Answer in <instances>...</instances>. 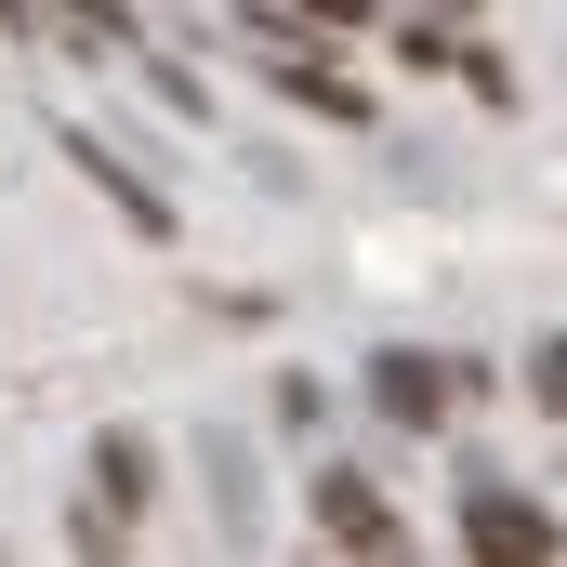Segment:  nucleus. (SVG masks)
Wrapping results in <instances>:
<instances>
[{
  "label": "nucleus",
  "instance_id": "9d476101",
  "mask_svg": "<svg viewBox=\"0 0 567 567\" xmlns=\"http://www.w3.org/2000/svg\"><path fill=\"white\" fill-rule=\"evenodd\" d=\"M66 528H80V567H133V555H120V528H106V515H93V502H80V515H66Z\"/></svg>",
  "mask_w": 567,
  "mask_h": 567
},
{
  "label": "nucleus",
  "instance_id": "39448f33",
  "mask_svg": "<svg viewBox=\"0 0 567 567\" xmlns=\"http://www.w3.org/2000/svg\"><path fill=\"white\" fill-rule=\"evenodd\" d=\"M145 502H158V449H145L133 423H106V435H93V515H106V528H133Z\"/></svg>",
  "mask_w": 567,
  "mask_h": 567
},
{
  "label": "nucleus",
  "instance_id": "7ed1b4c3",
  "mask_svg": "<svg viewBox=\"0 0 567 567\" xmlns=\"http://www.w3.org/2000/svg\"><path fill=\"white\" fill-rule=\"evenodd\" d=\"M370 410H383V423H410V435H435V423H449V357L383 343V357H370Z\"/></svg>",
  "mask_w": 567,
  "mask_h": 567
},
{
  "label": "nucleus",
  "instance_id": "f257e3e1",
  "mask_svg": "<svg viewBox=\"0 0 567 567\" xmlns=\"http://www.w3.org/2000/svg\"><path fill=\"white\" fill-rule=\"evenodd\" d=\"M462 567H567V528L528 502V488L475 475V488H462Z\"/></svg>",
  "mask_w": 567,
  "mask_h": 567
},
{
  "label": "nucleus",
  "instance_id": "f03ea898",
  "mask_svg": "<svg viewBox=\"0 0 567 567\" xmlns=\"http://www.w3.org/2000/svg\"><path fill=\"white\" fill-rule=\"evenodd\" d=\"M303 502H317V528H330L357 567H410V528H396V502H383L357 462H317V475H303Z\"/></svg>",
  "mask_w": 567,
  "mask_h": 567
},
{
  "label": "nucleus",
  "instance_id": "6e6552de",
  "mask_svg": "<svg viewBox=\"0 0 567 567\" xmlns=\"http://www.w3.org/2000/svg\"><path fill=\"white\" fill-rule=\"evenodd\" d=\"M449 80H462V93H488V106H515V66H502V53H488L475 27H462V53H449Z\"/></svg>",
  "mask_w": 567,
  "mask_h": 567
},
{
  "label": "nucleus",
  "instance_id": "0eeeda50",
  "mask_svg": "<svg viewBox=\"0 0 567 567\" xmlns=\"http://www.w3.org/2000/svg\"><path fill=\"white\" fill-rule=\"evenodd\" d=\"M278 93H290V106H317V120H370V93H357L343 66H278Z\"/></svg>",
  "mask_w": 567,
  "mask_h": 567
},
{
  "label": "nucleus",
  "instance_id": "20e7f679",
  "mask_svg": "<svg viewBox=\"0 0 567 567\" xmlns=\"http://www.w3.org/2000/svg\"><path fill=\"white\" fill-rule=\"evenodd\" d=\"M66 158H80V185H93V198H106L133 238H172V198H158V185H145V172H133L106 133H66Z\"/></svg>",
  "mask_w": 567,
  "mask_h": 567
},
{
  "label": "nucleus",
  "instance_id": "423d86ee",
  "mask_svg": "<svg viewBox=\"0 0 567 567\" xmlns=\"http://www.w3.org/2000/svg\"><path fill=\"white\" fill-rule=\"evenodd\" d=\"M198 475H212V515H225V542L251 555V542H265V488H251V435H198Z\"/></svg>",
  "mask_w": 567,
  "mask_h": 567
},
{
  "label": "nucleus",
  "instance_id": "1a4fd4ad",
  "mask_svg": "<svg viewBox=\"0 0 567 567\" xmlns=\"http://www.w3.org/2000/svg\"><path fill=\"white\" fill-rule=\"evenodd\" d=\"M528 396L567 423V330H542V343H528Z\"/></svg>",
  "mask_w": 567,
  "mask_h": 567
}]
</instances>
